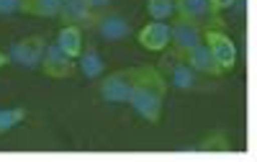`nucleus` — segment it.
<instances>
[{
	"instance_id": "obj_1",
	"label": "nucleus",
	"mask_w": 257,
	"mask_h": 162,
	"mask_svg": "<svg viewBox=\"0 0 257 162\" xmlns=\"http://www.w3.org/2000/svg\"><path fill=\"white\" fill-rule=\"evenodd\" d=\"M165 93H167L165 75L152 65H142L137 70L134 90H132V98H128L126 106H132L144 121H149V124H160Z\"/></svg>"
},
{
	"instance_id": "obj_2",
	"label": "nucleus",
	"mask_w": 257,
	"mask_h": 162,
	"mask_svg": "<svg viewBox=\"0 0 257 162\" xmlns=\"http://www.w3.org/2000/svg\"><path fill=\"white\" fill-rule=\"evenodd\" d=\"M175 11H178V18H185V21L198 24L203 31H208V29L224 31V26H226L221 13L211 11L208 0H175Z\"/></svg>"
},
{
	"instance_id": "obj_3",
	"label": "nucleus",
	"mask_w": 257,
	"mask_h": 162,
	"mask_svg": "<svg viewBox=\"0 0 257 162\" xmlns=\"http://www.w3.org/2000/svg\"><path fill=\"white\" fill-rule=\"evenodd\" d=\"M137 70L139 67H128V70H118L113 75H108L98 85L103 100L108 103H128L132 98V90H134V80H137Z\"/></svg>"
},
{
	"instance_id": "obj_4",
	"label": "nucleus",
	"mask_w": 257,
	"mask_h": 162,
	"mask_svg": "<svg viewBox=\"0 0 257 162\" xmlns=\"http://www.w3.org/2000/svg\"><path fill=\"white\" fill-rule=\"evenodd\" d=\"M203 44L208 47L213 62L224 70V75L237 67V47H234V42L224 31H216V29L203 31Z\"/></svg>"
},
{
	"instance_id": "obj_5",
	"label": "nucleus",
	"mask_w": 257,
	"mask_h": 162,
	"mask_svg": "<svg viewBox=\"0 0 257 162\" xmlns=\"http://www.w3.org/2000/svg\"><path fill=\"white\" fill-rule=\"evenodd\" d=\"M47 42L41 36H26L16 42L8 52V62H16L26 70H39L41 67V57H44Z\"/></svg>"
},
{
	"instance_id": "obj_6",
	"label": "nucleus",
	"mask_w": 257,
	"mask_h": 162,
	"mask_svg": "<svg viewBox=\"0 0 257 162\" xmlns=\"http://www.w3.org/2000/svg\"><path fill=\"white\" fill-rule=\"evenodd\" d=\"M201 42H203V29L198 24L185 21V18H175V21L170 24V44H173V52L183 54Z\"/></svg>"
},
{
	"instance_id": "obj_7",
	"label": "nucleus",
	"mask_w": 257,
	"mask_h": 162,
	"mask_svg": "<svg viewBox=\"0 0 257 162\" xmlns=\"http://www.w3.org/2000/svg\"><path fill=\"white\" fill-rule=\"evenodd\" d=\"M180 59L193 70V72H198V75H203V77H221L224 75V70L213 62V57H211V52H208V47L201 42V44H196V47H190L188 52H183L180 54Z\"/></svg>"
},
{
	"instance_id": "obj_8",
	"label": "nucleus",
	"mask_w": 257,
	"mask_h": 162,
	"mask_svg": "<svg viewBox=\"0 0 257 162\" xmlns=\"http://www.w3.org/2000/svg\"><path fill=\"white\" fill-rule=\"evenodd\" d=\"M59 18H62V24L64 26H88V29H93L95 26V21H98V16L93 13V8L88 6V0H62V6H59V13H57Z\"/></svg>"
},
{
	"instance_id": "obj_9",
	"label": "nucleus",
	"mask_w": 257,
	"mask_h": 162,
	"mask_svg": "<svg viewBox=\"0 0 257 162\" xmlns=\"http://www.w3.org/2000/svg\"><path fill=\"white\" fill-rule=\"evenodd\" d=\"M39 70L44 75H49V77H70L72 70H75V59L67 57L57 44H47Z\"/></svg>"
},
{
	"instance_id": "obj_10",
	"label": "nucleus",
	"mask_w": 257,
	"mask_h": 162,
	"mask_svg": "<svg viewBox=\"0 0 257 162\" xmlns=\"http://www.w3.org/2000/svg\"><path fill=\"white\" fill-rule=\"evenodd\" d=\"M137 42L147 52H165L170 47V24L167 21H152L144 24L137 34Z\"/></svg>"
},
{
	"instance_id": "obj_11",
	"label": "nucleus",
	"mask_w": 257,
	"mask_h": 162,
	"mask_svg": "<svg viewBox=\"0 0 257 162\" xmlns=\"http://www.w3.org/2000/svg\"><path fill=\"white\" fill-rule=\"evenodd\" d=\"M95 29L103 39H108V42H121V39H126L132 34L126 18H121V16H98Z\"/></svg>"
},
{
	"instance_id": "obj_12",
	"label": "nucleus",
	"mask_w": 257,
	"mask_h": 162,
	"mask_svg": "<svg viewBox=\"0 0 257 162\" xmlns=\"http://www.w3.org/2000/svg\"><path fill=\"white\" fill-rule=\"evenodd\" d=\"M57 47L67 54V57H72V59H77L80 57V52H82V47H85V42H82V29L80 26H62L59 29V34H57Z\"/></svg>"
},
{
	"instance_id": "obj_13",
	"label": "nucleus",
	"mask_w": 257,
	"mask_h": 162,
	"mask_svg": "<svg viewBox=\"0 0 257 162\" xmlns=\"http://www.w3.org/2000/svg\"><path fill=\"white\" fill-rule=\"evenodd\" d=\"M77 65H80L82 75L90 77V80H95V77H100V75L105 72V59L98 54V49H95L93 44L82 47V52H80V57H77Z\"/></svg>"
},
{
	"instance_id": "obj_14",
	"label": "nucleus",
	"mask_w": 257,
	"mask_h": 162,
	"mask_svg": "<svg viewBox=\"0 0 257 162\" xmlns=\"http://www.w3.org/2000/svg\"><path fill=\"white\" fill-rule=\"evenodd\" d=\"M62 0H21V11L31 13V16H41V18H52L59 13Z\"/></svg>"
},
{
	"instance_id": "obj_15",
	"label": "nucleus",
	"mask_w": 257,
	"mask_h": 162,
	"mask_svg": "<svg viewBox=\"0 0 257 162\" xmlns=\"http://www.w3.org/2000/svg\"><path fill=\"white\" fill-rule=\"evenodd\" d=\"M147 13L152 21H170L175 13V0H147Z\"/></svg>"
},
{
	"instance_id": "obj_16",
	"label": "nucleus",
	"mask_w": 257,
	"mask_h": 162,
	"mask_svg": "<svg viewBox=\"0 0 257 162\" xmlns=\"http://www.w3.org/2000/svg\"><path fill=\"white\" fill-rule=\"evenodd\" d=\"M24 118H26V108H24V106H16V108H0V134H6V131L16 129Z\"/></svg>"
},
{
	"instance_id": "obj_17",
	"label": "nucleus",
	"mask_w": 257,
	"mask_h": 162,
	"mask_svg": "<svg viewBox=\"0 0 257 162\" xmlns=\"http://www.w3.org/2000/svg\"><path fill=\"white\" fill-rule=\"evenodd\" d=\"M201 149H229V141L226 136H208L206 141H201Z\"/></svg>"
},
{
	"instance_id": "obj_18",
	"label": "nucleus",
	"mask_w": 257,
	"mask_h": 162,
	"mask_svg": "<svg viewBox=\"0 0 257 162\" xmlns=\"http://www.w3.org/2000/svg\"><path fill=\"white\" fill-rule=\"evenodd\" d=\"M208 3H211V11H213V13H221V11L231 8L237 0H208ZM239 3H242V0H239Z\"/></svg>"
},
{
	"instance_id": "obj_19",
	"label": "nucleus",
	"mask_w": 257,
	"mask_h": 162,
	"mask_svg": "<svg viewBox=\"0 0 257 162\" xmlns=\"http://www.w3.org/2000/svg\"><path fill=\"white\" fill-rule=\"evenodd\" d=\"M21 11V0H0V13H16Z\"/></svg>"
},
{
	"instance_id": "obj_20",
	"label": "nucleus",
	"mask_w": 257,
	"mask_h": 162,
	"mask_svg": "<svg viewBox=\"0 0 257 162\" xmlns=\"http://www.w3.org/2000/svg\"><path fill=\"white\" fill-rule=\"evenodd\" d=\"M108 3H111V0H88V6H90V8H105Z\"/></svg>"
},
{
	"instance_id": "obj_21",
	"label": "nucleus",
	"mask_w": 257,
	"mask_h": 162,
	"mask_svg": "<svg viewBox=\"0 0 257 162\" xmlns=\"http://www.w3.org/2000/svg\"><path fill=\"white\" fill-rule=\"evenodd\" d=\"M6 65H8V54L0 52V67H6Z\"/></svg>"
}]
</instances>
